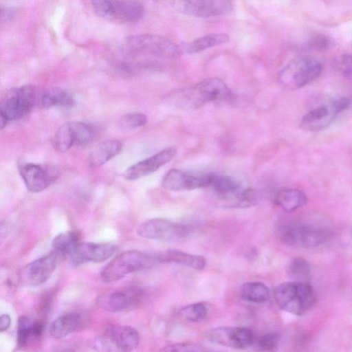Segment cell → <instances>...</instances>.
Here are the masks:
<instances>
[{
  "label": "cell",
  "mask_w": 352,
  "mask_h": 352,
  "mask_svg": "<svg viewBox=\"0 0 352 352\" xmlns=\"http://www.w3.org/2000/svg\"><path fill=\"white\" fill-rule=\"evenodd\" d=\"M144 7L138 0H113L109 20L135 23L144 15Z\"/></svg>",
  "instance_id": "cell-20"
},
{
  "label": "cell",
  "mask_w": 352,
  "mask_h": 352,
  "mask_svg": "<svg viewBox=\"0 0 352 352\" xmlns=\"http://www.w3.org/2000/svg\"><path fill=\"white\" fill-rule=\"evenodd\" d=\"M120 51L132 58L141 56L161 58H176L183 52L182 47L174 41L155 34H137L125 38L121 43Z\"/></svg>",
  "instance_id": "cell-2"
},
{
  "label": "cell",
  "mask_w": 352,
  "mask_h": 352,
  "mask_svg": "<svg viewBox=\"0 0 352 352\" xmlns=\"http://www.w3.org/2000/svg\"><path fill=\"white\" fill-rule=\"evenodd\" d=\"M155 259L161 262L174 263L194 270H201L206 265V258L178 250H169L158 254Z\"/></svg>",
  "instance_id": "cell-23"
},
{
  "label": "cell",
  "mask_w": 352,
  "mask_h": 352,
  "mask_svg": "<svg viewBox=\"0 0 352 352\" xmlns=\"http://www.w3.org/2000/svg\"><path fill=\"white\" fill-rule=\"evenodd\" d=\"M274 201L284 211L290 212L304 206L307 202V197L301 190L285 188L277 192Z\"/></svg>",
  "instance_id": "cell-24"
},
{
  "label": "cell",
  "mask_w": 352,
  "mask_h": 352,
  "mask_svg": "<svg viewBox=\"0 0 352 352\" xmlns=\"http://www.w3.org/2000/svg\"><path fill=\"white\" fill-rule=\"evenodd\" d=\"M350 104L346 97H338L329 100L309 111L301 119L300 127L306 131H318L331 125Z\"/></svg>",
  "instance_id": "cell-9"
},
{
  "label": "cell",
  "mask_w": 352,
  "mask_h": 352,
  "mask_svg": "<svg viewBox=\"0 0 352 352\" xmlns=\"http://www.w3.org/2000/svg\"><path fill=\"white\" fill-rule=\"evenodd\" d=\"M351 239H352V230H351Z\"/></svg>",
  "instance_id": "cell-41"
},
{
  "label": "cell",
  "mask_w": 352,
  "mask_h": 352,
  "mask_svg": "<svg viewBox=\"0 0 352 352\" xmlns=\"http://www.w3.org/2000/svg\"><path fill=\"white\" fill-rule=\"evenodd\" d=\"M11 323V319L9 315L3 314L0 317V331L1 332L6 331Z\"/></svg>",
  "instance_id": "cell-40"
},
{
  "label": "cell",
  "mask_w": 352,
  "mask_h": 352,
  "mask_svg": "<svg viewBox=\"0 0 352 352\" xmlns=\"http://www.w3.org/2000/svg\"><path fill=\"white\" fill-rule=\"evenodd\" d=\"M330 234L325 229L308 224H293L281 232V240L288 245L314 248L323 245Z\"/></svg>",
  "instance_id": "cell-11"
},
{
  "label": "cell",
  "mask_w": 352,
  "mask_h": 352,
  "mask_svg": "<svg viewBox=\"0 0 352 352\" xmlns=\"http://www.w3.org/2000/svg\"><path fill=\"white\" fill-rule=\"evenodd\" d=\"M332 67L338 74L352 82V54H340L334 57Z\"/></svg>",
  "instance_id": "cell-34"
},
{
  "label": "cell",
  "mask_w": 352,
  "mask_h": 352,
  "mask_svg": "<svg viewBox=\"0 0 352 352\" xmlns=\"http://www.w3.org/2000/svg\"><path fill=\"white\" fill-rule=\"evenodd\" d=\"M164 351H177V352H195L206 351L202 346L191 342L176 343L166 346L162 349Z\"/></svg>",
  "instance_id": "cell-37"
},
{
  "label": "cell",
  "mask_w": 352,
  "mask_h": 352,
  "mask_svg": "<svg viewBox=\"0 0 352 352\" xmlns=\"http://www.w3.org/2000/svg\"><path fill=\"white\" fill-rule=\"evenodd\" d=\"M140 343V334L132 327L113 324L107 328L103 335L96 342L98 349L104 351H131Z\"/></svg>",
  "instance_id": "cell-12"
},
{
  "label": "cell",
  "mask_w": 352,
  "mask_h": 352,
  "mask_svg": "<svg viewBox=\"0 0 352 352\" xmlns=\"http://www.w3.org/2000/svg\"><path fill=\"white\" fill-rule=\"evenodd\" d=\"M288 274L296 280L305 281L311 272L309 263L302 258H295L288 265Z\"/></svg>",
  "instance_id": "cell-32"
},
{
  "label": "cell",
  "mask_w": 352,
  "mask_h": 352,
  "mask_svg": "<svg viewBox=\"0 0 352 352\" xmlns=\"http://www.w3.org/2000/svg\"><path fill=\"white\" fill-rule=\"evenodd\" d=\"M79 314L69 313L56 318L50 325L49 332L54 338H61L76 330L81 324Z\"/></svg>",
  "instance_id": "cell-26"
},
{
  "label": "cell",
  "mask_w": 352,
  "mask_h": 352,
  "mask_svg": "<svg viewBox=\"0 0 352 352\" xmlns=\"http://www.w3.org/2000/svg\"><path fill=\"white\" fill-rule=\"evenodd\" d=\"M208 309L202 302H195L188 305L180 309L179 316L190 322H200L204 320L207 316Z\"/></svg>",
  "instance_id": "cell-31"
},
{
  "label": "cell",
  "mask_w": 352,
  "mask_h": 352,
  "mask_svg": "<svg viewBox=\"0 0 352 352\" xmlns=\"http://www.w3.org/2000/svg\"><path fill=\"white\" fill-rule=\"evenodd\" d=\"M241 298L245 301L261 303L267 301L270 296L269 288L263 283L252 281L243 284L240 291Z\"/></svg>",
  "instance_id": "cell-28"
},
{
  "label": "cell",
  "mask_w": 352,
  "mask_h": 352,
  "mask_svg": "<svg viewBox=\"0 0 352 352\" xmlns=\"http://www.w3.org/2000/svg\"><path fill=\"white\" fill-rule=\"evenodd\" d=\"M147 122V116L139 112L128 113L119 120V126L122 129L131 130L144 125Z\"/></svg>",
  "instance_id": "cell-35"
},
{
  "label": "cell",
  "mask_w": 352,
  "mask_h": 352,
  "mask_svg": "<svg viewBox=\"0 0 352 352\" xmlns=\"http://www.w3.org/2000/svg\"><path fill=\"white\" fill-rule=\"evenodd\" d=\"M232 94L221 80L211 78L175 91L168 96L170 106L184 110L196 109L209 102H228Z\"/></svg>",
  "instance_id": "cell-1"
},
{
  "label": "cell",
  "mask_w": 352,
  "mask_h": 352,
  "mask_svg": "<svg viewBox=\"0 0 352 352\" xmlns=\"http://www.w3.org/2000/svg\"><path fill=\"white\" fill-rule=\"evenodd\" d=\"M311 43L318 49H325L329 45V40L324 36L318 35L312 38Z\"/></svg>",
  "instance_id": "cell-39"
},
{
  "label": "cell",
  "mask_w": 352,
  "mask_h": 352,
  "mask_svg": "<svg viewBox=\"0 0 352 352\" xmlns=\"http://www.w3.org/2000/svg\"><path fill=\"white\" fill-rule=\"evenodd\" d=\"M155 259L138 250H127L112 259L101 271L104 283L118 280L126 275L148 267Z\"/></svg>",
  "instance_id": "cell-7"
},
{
  "label": "cell",
  "mask_w": 352,
  "mask_h": 352,
  "mask_svg": "<svg viewBox=\"0 0 352 352\" xmlns=\"http://www.w3.org/2000/svg\"><path fill=\"white\" fill-rule=\"evenodd\" d=\"M53 142L54 148L59 152H66L74 146L71 139L69 122L63 124L58 129Z\"/></svg>",
  "instance_id": "cell-33"
},
{
  "label": "cell",
  "mask_w": 352,
  "mask_h": 352,
  "mask_svg": "<svg viewBox=\"0 0 352 352\" xmlns=\"http://www.w3.org/2000/svg\"><path fill=\"white\" fill-rule=\"evenodd\" d=\"M19 173L26 188L32 192H38L46 189L57 175L53 169L32 163L21 165Z\"/></svg>",
  "instance_id": "cell-18"
},
{
  "label": "cell",
  "mask_w": 352,
  "mask_h": 352,
  "mask_svg": "<svg viewBox=\"0 0 352 352\" xmlns=\"http://www.w3.org/2000/svg\"><path fill=\"white\" fill-rule=\"evenodd\" d=\"M208 336L213 343L236 349H245L254 340L252 331L243 327H218L211 329Z\"/></svg>",
  "instance_id": "cell-15"
},
{
  "label": "cell",
  "mask_w": 352,
  "mask_h": 352,
  "mask_svg": "<svg viewBox=\"0 0 352 352\" xmlns=\"http://www.w3.org/2000/svg\"><path fill=\"white\" fill-rule=\"evenodd\" d=\"M213 173H191L182 170H169L162 180V186L168 190L184 191L208 188Z\"/></svg>",
  "instance_id": "cell-14"
},
{
  "label": "cell",
  "mask_w": 352,
  "mask_h": 352,
  "mask_svg": "<svg viewBox=\"0 0 352 352\" xmlns=\"http://www.w3.org/2000/svg\"><path fill=\"white\" fill-rule=\"evenodd\" d=\"M69 125L74 146L87 144L96 135V129L90 124L82 122H69Z\"/></svg>",
  "instance_id": "cell-29"
},
{
  "label": "cell",
  "mask_w": 352,
  "mask_h": 352,
  "mask_svg": "<svg viewBox=\"0 0 352 352\" xmlns=\"http://www.w3.org/2000/svg\"><path fill=\"white\" fill-rule=\"evenodd\" d=\"M279 337L276 333H267L263 336L258 342L260 350L263 351H272L277 346Z\"/></svg>",
  "instance_id": "cell-38"
},
{
  "label": "cell",
  "mask_w": 352,
  "mask_h": 352,
  "mask_svg": "<svg viewBox=\"0 0 352 352\" xmlns=\"http://www.w3.org/2000/svg\"><path fill=\"white\" fill-rule=\"evenodd\" d=\"M122 143L118 140H109L98 144L89 155V164L98 168L116 156L122 150Z\"/></svg>",
  "instance_id": "cell-22"
},
{
  "label": "cell",
  "mask_w": 352,
  "mask_h": 352,
  "mask_svg": "<svg viewBox=\"0 0 352 352\" xmlns=\"http://www.w3.org/2000/svg\"><path fill=\"white\" fill-rule=\"evenodd\" d=\"M190 227L162 218H155L140 223L137 234L142 238L164 242L178 241L188 238Z\"/></svg>",
  "instance_id": "cell-8"
},
{
  "label": "cell",
  "mask_w": 352,
  "mask_h": 352,
  "mask_svg": "<svg viewBox=\"0 0 352 352\" xmlns=\"http://www.w3.org/2000/svg\"><path fill=\"white\" fill-rule=\"evenodd\" d=\"M230 41V36L225 33H214L194 39L183 48L188 53H197L207 49L223 45Z\"/></svg>",
  "instance_id": "cell-27"
},
{
  "label": "cell",
  "mask_w": 352,
  "mask_h": 352,
  "mask_svg": "<svg viewBox=\"0 0 352 352\" xmlns=\"http://www.w3.org/2000/svg\"><path fill=\"white\" fill-rule=\"evenodd\" d=\"M322 72V65L317 58L300 56L289 61L278 73L280 84L289 90H296L317 79Z\"/></svg>",
  "instance_id": "cell-5"
},
{
  "label": "cell",
  "mask_w": 352,
  "mask_h": 352,
  "mask_svg": "<svg viewBox=\"0 0 352 352\" xmlns=\"http://www.w3.org/2000/svg\"><path fill=\"white\" fill-rule=\"evenodd\" d=\"M278 307L296 316H302L313 307L316 296L311 285L307 281L282 283L274 290Z\"/></svg>",
  "instance_id": "cell-3"
},
{
  "label": "cell",
  "mask_w": 352,
  "mask_h": 352,
  "mask_svg": "<svg viewBox=\"0 0 352 352\" xmlns=\"http://www.w3.org/2000/svg\"><path fill=\"white\" fill-rule=\"evenodd\" d=\"M78 243V234L74 231H67L54 237L52 247L60 256H69Z\"/></svg>",
  "instance_id": "cell-30"
},
{
  "label": "cell",
  "mask_w": 352,
  "mask_h": 352,
  "mask_svg": "<svg viewBox=\"0 0 352 352\" xmlns=\"http://www.w3.org/2000/svg\"><path fill=\"white\" fill-rule=\"evenodd\" d=\"M36 102L43 109L54 107L70 108L74 105L73 97L66 91L58 87H51L43 91Z\"/></svg>",
  "instance_id": "cell-25"
},
{
  "label": "cell",
  "mask_w": 352,
  "mask_h": 352,
  "mask_svg": "<svg viewBox=\"0 0 352 352\" xmlns=\"http://www.w3.org/2000/svg\"><path fill=\"white\" fill-rule=\"evenodd\" d=\"M117 247L111 243H78L69 257L75 265L87 262L100 263L109 258L116 252Z\"/></svg>",
  "instance_id": "cell-16"
},
{
  "label": "cell",
  "mask_w": 352,
  "mask_h": 352,
  "mask_svg": "<svg viewBox=\"0 0 352 352\" xmlns=\"http://www.w3.org/2000/svg\"><path fill=\"white\" fill-rule=\"evenodd\" d=\"M60 255L53 250L22 267L18 280L24 285L38 286L46 282L54 272Z\"/></svg>",
  "instance_id": "cell-13"
},
{
  "label": "cell",
  "mask_w": 352,
  "mask_h": 352,
  "mask_svg": "<svg viewBox=\"0 0 352 352\" xmlns=\"http://www.w3.org/2000/svg\"><path fill=\"white\" fill-rule=\"evenodd\" d=\"M175 146L167 147L156 154L129 167L123 173L126 180L133 181L151 175L170 162L176 155Z\"/></svg>",
  "instance_id": "cell-17"
},
{
  "label": "cell",
  "mask_w": 352,
  "mask_h": 352,
  "mask_svg": "<svg viewBox=\"0 0 352 352\" xmlns=\"http://www.w3.org/2000/svg\"><path fill=\"white\" fill-rule=\"evenodd\" d=\"M170 6L184 14L210 18L230 14L234 0H167Z\"/></svg>",
  "instance_id": "cell-10"
},
{
  "label": "cell",
  "mask_w": 352,
  "mask_h": 352,
  "mask_svg": "<svg viewBox=\"0 0 352 352\" xmlns=\"http://www.w3.org/2000/svg\"><path fill=\"white\" fill-rule=\"evenodd\" d=\"M222 206L234 208H246L256 204L258 193L252 188H244L229 175L212 173L209 187Z\"/></svg>",
  "instance_id": "cell-4"
},
{
  "label": "cell",
  "mask_w": 352,
  "mask_h": 352,
  "mask_svg": "<svg viewBox=\"0 0 352 352\" xmlns=\"http://www.w3.org/2000/svg\"><path fill=\"white\" fill-rule=\"evenodd\" d=\"M140 296L139 289H120L100 297L98 303L102 309L108 311L119 312L136 303Z\"/></svg>",
  "instance_id": "cell-19"
},
{
  "label": "cell",
  "mask_w": 352,
  "mask_h": 352,
  "mask_svg": "<svg viewBox=\"0 0 352 352\" xmlns=\"http://www.w3.org/2000/svg\"><path fill=\"white\" fill-rule=\"evenodd\" d=\"M113 0H91L95 13L100 17L109 19Z\"/></svg>",
  "instance_id": "cell-36"
},
{
  "label": "cell",
  "mask_w": 352,
  "mask_h": 352,
  "mask_svg": "<svg viewBox=\"0 0 352 352\" xmlns=\"http://www.w3.org/2000/svg\"><path fill=\"white\" fill-rule=\"evenodd\" d=\"M43 324L27 316H21L18 320L16 341L19 347L31 346L37 343L42 336Z\"/></svg>",
  "instance_id": "cell-21"
},
{
  "label": "cell",
  "mask_w": 352,
  "mask_h": 352,
  "mask_svg": "<svg viewBox=\"0 0 352 352\" xmlns=\"http://www.w3.org/2000/svg\"><path fill=\"white\" fill-rule=\"evenodd\" d=\"M36 100V93L32 86H22L8 91L1 102V129L6 127L10 121L27 116Z\"/></svg>",
  "instance_id": "cell-6"
}]
</instances>
